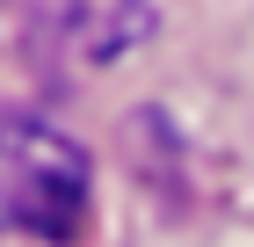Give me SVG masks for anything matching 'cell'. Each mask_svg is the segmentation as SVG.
<instances>
[{
    "mask_svg": "<svg viewBox=\"0 0 254 247\" xmlns=\"http://www.w3.org/2000/svg\"><path fill=\"white\" fill-rule=\"evenodd\" d=\"M153 0H29V58L44 66H117L124 51L153 44Z\"/></svg>",
    "mask_w": 254,
    "mask_h": 247,
    "instance_id": "obj_2",
    "label": "cell"
},
{
    "mask_svg": "<svg viewBox=\"0 0 254 247\" xmlns=\"http://www.w3.org/2000/svg\"><path fill=\"white\" fill-rule=\"evenodd\" d=\"M87 211H95L87 153L59 124L7 109L0 116V233L65 247V240L87 233Z\"/></svg>",
    "mask_w": 254,
    "mask_h": 247,
    "instance_id": "obj_1",
    "label": "cell"
}]
</instances>
